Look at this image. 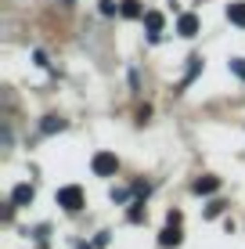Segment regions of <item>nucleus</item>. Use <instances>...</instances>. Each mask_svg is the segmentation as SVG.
<instances>
[{
	"label": "nucleus",
	"mask_w": 245,
	"mask_h": 249,
	"mask_svg": "<svg viewBox=\"0 0 245 249\" xmlns=\"http://www.w3.org/2000/svg\"><path fill=\"white\" fill-rule=\"evenodd\" d=\"M191 188H195V195H213L216 188H220V177H198Z\"/></svg>",
	"instance_id": "obj_6"
},
{
	"label": "nucleus",
	"mask_w": 245,
	"mask_h": 249,
	"mask_svg": "<svg viewBox=\"0 0 245 249\" xmlns=\"http://www.w3.org/2000/svg\"><path fill=\"white\" fill-rule=\"evenodd\" d=\"M40 130H44V134H58V130H65V119H58V116H47L44 123H40Z\"/></svg>",
	"instance_id": "obj_10"
},
{
	"label": "nucleus",
	"mask_w": 245,
	"mask_h": 249,
	"mask_svg": "<svg viewBox=\"0 0 245 249\" xmlns=\"http://www.w3.org/2000/svg\"><path fill=\"white\" fill-rule=\"evenodd\" d=\"M119 11V4H115V0H101V15H115Z\"/></svg>",
	"instance_id": "obj_14"
},
{
	"label": "nucleus",
	"mask_w": 245,
	"mask_h": 249,
	"mask_svg": "<svg viewBox=\"0 0 245 249\" xmlns=\"http://www.w3.org/2000/svg\"><path fill=\"white\" fill-rule=\"evenodd\" d=\"M198 69H202V58H198V54H191V65H188V76H184V83H180V87H188V83H191V80H195V76H198Z\"/></svg>",
	"instance_id": "obj_11"
},
{
	"label": "nucleus",
	"mask_w": 245,
	"mask_h": 249,
	"mask_svg": "<svg viewBox=\"0 0 245 249\" xmlns=\"http://www.w3.org/2000/svg\"><path fill=\"white\" fill-rule=\"evenodd\" d=\"M180 228H177V224H166L163 228V235H159V246H166V249H170V246H180Z\"/></svg>",
	"instance_id": "obj_4"
},
{
	"label": "nucleus",
	"mask_w": 245,
	"mask_h": 249,
	"mask_svg": "<svg viewBox=\"0 0 245 249\" xmlns=\"http://www.w3.org/2000/svg\"><path fill=\"white\" fill-rule=\"evenodd\" d=\"M58 206H62V210H69V213H76V210L83 206V188H80V184L58 188Z\"/></svg>",
	"instance_id": "obj_1"
},
{
	"label": "nucleus",
	"mask_w": 245,
	"mask_h": 249,
	"mask_svg": "<svg viewBox=\"0 0 245 249\" xmlns=\"http://www.w3.org/2000/svg\"><path fill=\"white\" fill-rule=\"evenodd\" d=\"M220 210H224V202H209L206 206V217H220Z\"/></svg>",
	"instance_id": "obj_15"
},
{
	"label": "nucleus",
	"mask_w": 245,
	"mask_h": 249,
	"mask_svg": "<svg viewBox=\"0 0 245 249\" xmlns=\"http://www.w3.org/2000/svg\"><path fill=\"white\" fill-rule=\"evenodd\" d=\"M90 170H94L98 177H112L115 170H119V159H115L112 152H98V156L90 159Z\"/></svg>",
	"instance_id": "obj_2"
},
{
	"label": "nucleus",
	"mask_w": 245,
	"mask_h": 249,
	"mask_svg": "<svg viewBox=\"0 0 245 249\" xmlns=\"http://www.w3.org/2000/svg\"><path fill=\"white\" fill-rule=\"evenodd\" d=\"M163 11H145V25H148V36L159 40V33H163Z\"/></svg>",
	"instance_id": "obj_3"
},
{
	"label": "nucleus",
	"mask_w": 245,
	"mask_h": 249,
	"mask_svg": "<svg viewBox=\"0 0 245 249\" xmlns=\"http://www.w3.org/2000/svg\"><path fill=\"white\" fill-rule=\"evenodd\" d=\"M119 11L126 15V18H141V15H145V11H141V0H123Z\"/></svg>",
	"instance_id": "obj_9"
},
{
	"label": "nucleus",
	"mask_w": 245,
	"mask_h": 249,
	"mask_svg": "<svg viewBox=\"0 0 245 249\" xmlns=\"http://www.w3.org/2000/svg\"><path fill=\"white\" fill-rule=\"evenodd\" d=\"M33 195H36V192H33V184H18V188L11 192V202H15V206H29Z\"/></svg>",
	"instance_id": "obj_7"
},
{
	"label": "nucleus",
	"mask_w": 245,
	"mask_h": 249,
	"mask_svg": "<svg viewBox=\"0 0 245 249\" xmlns=\"http://www.w3.org/2000/svg\"><path fill=\"white\" fill-rule=\"evenodd\" d=\"M177 33H180V36H195L198 33V18L195 15H180V18H177Z\"/></svg>",
	"instance_id": "obj_5"
},
{
	"label": "nucleus",
	"mask_w": 245,
	"mask_h": 249,
	"mask_svg": "<svg viewBox=\"0 0 245 249\" xmlns=\"http://www.w3.org/2000/svg\"><path fill=\"white\" fill-rule=\"evenodd\" d=\"M227 18L245 29V0H234V4H227Z\"/></svg>",
	"instance_id": "obj_8"
},
{
	"label": "nucleus",
	"mask_w": 245,
	"mask_h": 249,
	"mask_svg": "<svg viewBox=\"0 0 245 249\" xmlns=\"http://www.w3.org/2000/svg\"><path fill=\"white\" fill-rule=\"evenodd\" d=\"M126 217H130V224H141V220H145V202H133Z\"/></svg>",
	"instance_id": "obj_12"
},
{
	"label": "nucleus",
	"mask_w": 245,
	"mask_h": 249,
	"mask_svg": "<svg viewBox=\"0 0 245 249\" xmlns=\"http://www.w3.org/2000/svg\"><path fill=\"white\" fill-rule=\"evenodd\" d=\"M231 72L238 76V80H245V58H231Z\"/></svg>",
	"instance_id": "obj_13"
}]
</instances>
